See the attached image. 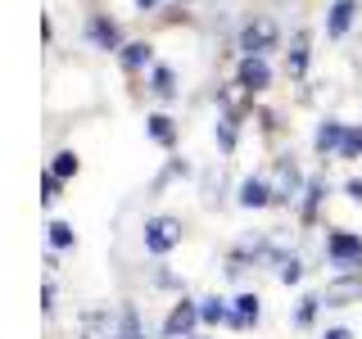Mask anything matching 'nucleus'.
Wrapping results in <instances>:
<instances>
[{
    "label": "nucleus",
    "instance_id": "f257e3e1",
    "mask_svg": "<svg viewBox=\"0 0 362 339\" xmlns=\"http://www.w3.org/2000/svg\"><path fill=\"white\" fill-rule=\"evenodd\" d=\"M326 258L335 271H358L362 267V235L358 231H331L326 235Z\"/></svg>",
    "mask_w": 362,
    "mask_h": 339
},
{
    "label": "nucleus",
    "instance_id": "f03ea898",
    "mask_svg": "<svg viewBox=\"0 0 362 339\" xmlns=\"http://www.w3.org/2000/svg\"><path fill=\"white\" fill-rule=\"evenodd\" d=\"M181 244V222L177 218H150L145 222V249L150 254H173Z\"/></svg>",
    "mask_w": 362,
    "mask_h": 339
},
{
    "label": "nucleus",
    "instance_id": "7ed1b4c3",
    "mask_svg": "<svg viewBox=\"0 0 362 339\" xmlns=\"http://www.w3.org/2000/svg\"><path fill=\"white\" fill-rule=\"evenodd\" d=\"M276 37H281V32H276L272 18H254V23H245V32H240V50L263 59L267 50H276Z\"/></svg>",
    "mask_w": 362,
    "mask_h": 339
},
{
    "label": "nucleus",
    "instance_id": "20e7f679",
    "mask_svg": "<svg viewBox=\"0 0 362 339\" xmlns=\"http://www.w3.org/2000/svg\"><path fill=\"white\" fill-rule=\"evenodd\" d=\"M322 303H326V308H344V303H362V276H358V271H339V276L331 280V285H326Z\"/></svg>",
    "mask_w": 362,
    "mask_h": 339
},
{
    "label": "nucleus",
    "instance_id": "39448f33",
    "mask_svg": "<svg viewBox=\"0 0 362 339\" xmlns=\"http://www.w3.org/2000/svg\"><path fill=\"white\" fill-rule=\"evenodd\" d=\"M195 321H199V303L181 299V303H173V312H168V321H163V335H168V339H190V331H195Z\"/></svg>",
    "mask_w": 362,
    "mask_h": 339
},
{
    "label": "nucleus",
    "instance_id": "423d86ee",
    "mask_svg": "<svg viewBox=\"0 0 362 339\" xmlns=\"http://www.w3.org/2000/svg\"><path fill=\"white\" fill-rule=\"evenodd\" d=\"M249 95H263V90L272 86V68H267V59H258V54H245L240 59V77H235Z\"/></svg>",
    "mask_w": 362,
    "mask_h": 339
},
{
    "label": "nucleus",
    "instance_id": "0eeeda50",
    "mask_svg": "<svg viewBox=\"0 0 362 339\" xmlns=\"http://www.w3.org/2000/svg\"><path fill=\"white\" fill-rule=\"evenodd\" d=\"M86 37H90V45H95V50H122V32H118V23H109L105 14H90Z\"/></svg>",
    "mask_w": 362,
    "mask_h": 339
},
{
    "label": "nucleus",
    "instance_id": "6e6552de",
    "mask_svg": "<svg viewBox=\"0 0 362 339\" xmlns=\"http://www.w3.org/2000/svg\"><path fill=\"white\" fill-rule=\"evenodd\" d=\"M267 203H276V190L263 177H245L240 181V208H267Z\"/></svg>",
    "mask_w": 362,
    "mask_h": 339
},
{
    "label": "nucleus",
    "instance_id": "1a4fd4ad",
    "mask_svg": "<svg viewBox=\"0 0 362 339\" xmlns=\"http://www.w3.org/2000/svg\"><path fill=\"white\" fill-rule=\"evenodd\" d=\"M354 14H358V0H335L331 14H326V37L339 41L349 28H354Z\"/></svg>",
    "mask_w": 362,
    "mask_h": 339
},
{
    "label": "nucleus",
    "instance_id": "9d476101",
    "mask_svg": "<svg viewBox=\"0 0 362 339\" xmlns=\"http://www.w3.org/2000/svg\"><path fill=\"white\" fill-rule=\"evenodd\" d=\"M118 64L127 68V73H141V68L154 64V45H150V41H127V45L118 50Z\"/></svg>",
    "mask_w": 362,
    "mask_h": 339
},
{
    "label": "nucleus",
    "instance_id": "9b49d317",
    "mask_svg": "<svg viewBox=\"0 0 362 339\" xmlns=\"http://www.w3.org/2000/svg\"><path fill=\"white\" fill-rule=\"evenodd\" d=\"M344 122H335V118H326L322 122V127H317V136H313V145H317V154H339V145H344Z\"/></svg>",
    "mask_w": 362,
    "mask_h": 339
},
{
    "label": "nucleus",
    "instance_id": "f8f14e48",
    "mask_svg": "<svg viewBox=\"0 0 362 339\" xmlns=\"http://www.w3.org/2000/svg\"><path fill=\"white\" fill-rule=\"evenodd\" d=\"M286 73H290V82H303V73H308V37H303V32L286 50Z\"/></svg>",
    "mask_w": 362,
    "mask_h": 339
},
{
    "label": "nucleus",
    "instance_id": "ddd939ff",
    "mask_svg": "<svg viewBox=\"0 0 362 339\" xmlns=\"http://www.w3.org/2000/svg\"><path fill=\"white\" fill-rule=\"evenodd\" d=\"M145 136H150L154 145H173L177 141V127H173L168 113H150V118H145Z\"/></svg>",
    "mask_w": 362,
    "mask_h": 339
},
{
    "label": "nucleus",
    "instance_id": "4468645a",
    "mask_svg": "<svg viewBox=\"0 0 362 339\" xmlns=\"http://www.w3.org/2000/svg\"><path fill=\"white\" fill-rule=\"evenodd\" d=\"M254 321H258V294H240L235 308H231V326L235 331H249Z\"/></svg>",
    "mask_w": 362,
    "mask_h": 339
},
{
    "label": "nucleus",
    "instance_id": "2eb2a0df",
    "mask_svg": "<svg viewBox=\"0 0 362 339\" xmlns=\"http://www.w3.org/2000/svg\"><path fill=\"white\" fill-rule=\"evenodd\" d=\"M150 90H154L158 100H173V95H177V73H173V68H163V64H158L154 73H150Z\"/></svg>",
    "mask_w": 362,
    "mask_h": 339
},
{
    "label": "nucleus",
    "instance_id": "dca6fc26",
    "mask_svg": "<svg viewBox=\"0 0 362 339\" xmlns=\"http://www.w3.org/2000/svg\"><path fill=\"white\" fill-rule=\"evenodd\" d=\"M199 321H209V326L226 321V326H231V308H226L222 299H204V303H199Z\"/></svg>",
    "mask_w": 362,
    "mask_h": 339
},
{
    "label": "nucleus",
    "instance_id": "f3484780",
    "mask_svg": "<svg viewBox=\"0 0 362 339\" xmlns=\"http://www.w3.org/2000/svg\"><path fill=\"white\" fill-rule=\"evenodd\" d=\"M218 100H222V109H226V118H235V113H240V105H245V100H249V90H245L240 82H235V86H226V90H222V95H218Z\"/></svg>",
    "mask_w": 362,
    "mask_h": 339
},
{
    "label": "nucleus",
    "instance_id": "a211bd4d",
    "mask_svg": "<svg viewBox=\"0 0 362 339\" xmlns=\"http://www.w3.org/2000/svg\"><path fill=\"white\" fill-rule=\"evenodd\" d=\"M303 195H308V199H303V218L313 222V218H317V203H322V195H326V181H322V177H313Z\"/></svg>",
    "mask_w": 362,
    "mask_h": 339
},
{
    "label": "nucleus",
    "instance_id": "6ab92c4d",
    "mask_svg": "<svg viewBox=\"0 0 362 339\" xmlns=\"http://www.w3.org/2000/svg\"><path fill=\"white\" fill-rule=\"evenodd\" d=\"M77 167H82V163H77V154H73V150H59V154H54V167H50V172L64 181V177H77Z\"/></svg>",
    "mask_w": 362,
    "mask_h": 339
},
{
    "label": "nucleus",
    "instance_id": "aec40b11",
    "mask_svg": "<svg viewBox=\"0 0 362 339\" xmlns=\"http://www.w3.org/2000/svg\"><path fill=\"white\" fill-rule=\"evenodd\" d=\"M50 244H54V249H68V244H77V231H73V222H50Z\"/></svg>",
    "mask_w": 362,
    "mask_h": 339
},
{
    "label": "nucleus",
    "instance_id": "412c9836",
    "mask_svg": "<svg viewBox=\"0 0 362 339\" xmlns=\"http://www.w3.org/2000/svg\"><path fill=\"white\" fill-rule=\"evenodd\" d=\"M218 145H222V154H231L235 150V118H218Z\"/></svg>",
    "mask_w": 362,
    "mask_h": 339
},
{
    "label": "nucleus",
    "instance_id": "4be33fe9",
    "mask_svg": "<svg viewBox=\"0 0 362 339\" xmlns=\"http://www.w3.org/2000/svg\"><path fill=\"white\" fill-rule=\"evenodd\" d=\"M358 154H362V127H349L344 131V145H339L335 158H358Z\"/></svg>",
    "mask_w": 362,
    "mask_h": 339
},
{
    "label": "nucleus",
    "instance_id": "5701e85b",
    "mask_svg": "<svg viewBox=\"0 0 362 339\" xmlns=\"http://www.w3.org/2000/svg\"><path fill=\"white\" fill-rule=\"evenodd\" d=\"M317 308H322V299H317V294H308V299L299 303V312H294V321H299V326H313V321H317Z\"/></svg>",
    "mask_w": 362,
    "mask_h": 339
},
{
    "label": "nucleus",
    "instance_id": "b1692460",
    "mask_svg": "<svg viewBox=\"0 0 362 339\" xmlns=\"http://www.w3.org/2000/svg\"><path fill=\"white\" fill-rule=\"evenodd\" d=\"M281 285H299V276H303V267H299V258H281Z\"/></svg>",
    "mask_w": 362,
    "mask_h": 339
},
{
    "label": "nucleus",
    "instance_id": "393cba45",
    "mask_svg": "<svg viewBox=\"0 0 362 339\" xmlns=\"http://www.w3.org/2000/svg\"><path fill=\"white\" fill-rule=\"evenodd\" d=\"M54 199H59V177L45 172V177H41V203H54Z\"/></svg>",
    "mask_w": 362,
    "mask_h": 339
},
{
    "label": "nucleus",
    "instance_id": "a878e982",
    "mask_svg": "<svg viewBox=\"0 0 362 339\" xmlns=\"http://www.w3.org/2000/svg\"><path fill=\"white\" fill-rule=\"evenodd\" d=\"M344 195L354 199V203H362V177H354V181H349V186H344Z\"/></svg>",
    "mask_w": 362,
    "mask_h": 339
},
{
    "label": "nucleus",
    "instance_id": "bb28decb",
    "mask_svg": "<svg viewBox=\"0 0 362 339\" xmlns=\"http://www.w3.org/2000/svg\"><path fill=\"white\" fill-rule=\"evenodd\" d=\"M322 339H354V331H344V326H331V331H326Z\"/></svg>",
    "mask_w": 362,
    "mask_h": 339
},
{
    "label": "nucleus",
    "instance_id": "cd10ccee",
    "mask_svg": "<svg viewBox=\"0 0 362 339\" xmlns=\"http://www.w3.org/2000/svg\"><path fill=\"white\" fill-rule=\"evenodd\" d=\"M154 5H158V0H136V9H145V14H150Z\"/></svg>",
    "mask_w": 362,
    "mask_h": 339
},
{
    "label": "nucleus",
    "instance_id": "c85d7f7f",
    "mask_svg": "<svg viewBox=\"0 0 362 339\" xmlns=\"http://www.w3.org/2000/svg\"><path fill=\"white\" fill-rule=\"evenodd\" d=\"M181 5H190V0H181Z\"/></svg>",
    "mask_w": 362,
    "mask_h": 339
}]
</instances>
